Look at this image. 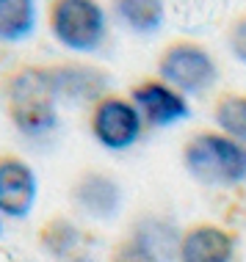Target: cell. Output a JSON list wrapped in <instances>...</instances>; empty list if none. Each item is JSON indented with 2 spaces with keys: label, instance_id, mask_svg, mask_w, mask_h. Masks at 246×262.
Instances as JSON below:
<instances>
[{
  "label": "cell",
  "instance_id": "obj_9",
  "mask_svg": "<svg viewBox=\"0 0 246 262\" xmlns=\"http://www.w3.org/2000/svg\"><path fill=\"white\" fill-rule=\"evenodd\" d=\"M69 196H72V204L83 212V215L97 218V221L114 218L119 212V207H122V188H119V182L114 177L97 171V168L83 171L78 180H75Z\"/></svg>",
  "mask_w": 246,
  "mask_h": 262
},
{
  "label": "cell",
  "instance_id": "obj_4",
  "mask_svg": "<svg viewBox=\"0 0 246 262\" xmlns=\"http://www.w3.org/2000/svg\"><path fill=\"white\" fill-rule=\"evenodd\" d=\"M158 77L180 94H205L219 80V63L205 45L194 39H174L158 55Z\"/></svg>",
  "mask_w": 246,
  "mask_h": 262
},
{
  "label": "cell",
  "instance_id": "obj_14",
  "mask_svg": "<svg viewBox=\"0 0 246 262\" xmlns=\"http://www.w3.org/2000/svg\"><path fill=\"white\" fill-rule=\"evenodd\" d=\"M39 243L45 246V251H50L53 257H69L80 243V229L69 218L55 215L39 229Z\"/></svg>",
  "mask_w": 246,
  "mask_h": 262
},
{
  "label": "cell",
  "instance_id": "obj_10",
  "mask_svg": "<svg viewBox=\"0 0 246 262\" xmlns=\"http://www.w3.org/2000/svg\"><path fill=\"white\" fill-rule=\"evenodd\" d=\"M180 262H233L235 240L216 224H194L180 235Z\"/></svg>",
  "mask_w": 246,
  "mask_h": 262
},
{
  "label": "cell",
  "instance_id": "obj_3",
  "mask_svg": "<svg viewBox=\"0 0 246 262\" xmlns=\"http://www.w3.org/2000/svg\"><path fill=\"white\" fill-rule=\"evenodd\" d=\"M47 28L64 50L89 55L108 36V14L100 0H50Z\"/></svg>",
  "mask_w": 246,
  "mask_h": 262
},
{
  "label": "cell",
  "instance_id": "obj_16",
  "mask_svg": "<svg viewBox=\"0 0 246 262\" xmlns=\"http://www.w3.org/2000/svg\"><path fill=\"white\" fill-rule=\"evenodd\" d=\"M227 47L233 53V58L246 67V14L233 19V25L227 31Z\"/></svg>",
  "mask_w": 246,
  "mask_h": 262
},
{
  "label": "cell",
  "instance_id": "obj_17",
  "mask_svg": "<svg viewBox=\"0 0 246 262\" xmlns=\"http://www.w3.org/2000/svg\"><path fill=\"white\" fill-rule=\"evenodd\" d=\"M0 235H3V221H0Z\"/></svg>",
  "mask_w": 246,
  "mask_h": 262
},
{
  "label": "cell",
  "instance_id": "obj_15",
  "mask_svg": "<svg viewBox=\"0 0 246 262\" xmlns=\"http://www.w3.org/2000/svg\"><path fill=\"white\" fill-rule=\"evenodd\" d=\"M108 262H160V257L147 237L130 235V237L119 240L114 249H111Z\"/></svg>",
  "mask_w": 246,
  "mask_h": 262
},
{
  "label": "cell",
  "instance_id": "obj_2",
  "mask_svg": "<svg viewBox=\"0 0 246 262\" xmlns=\"http://www.w3.org/2000/svg\"><path fill=\"white\" fill-rule=\"evenodd\" d=\"M182 166L205 185H238L246 180V144L219 130H199L182 146Z\"/></svg>",
  "mask_w": 246,
  "mask_h": 262
},
{
  "label": "cell",
  "instance_id": "obj_8",
  "mask_svg": "<svg viewBox=\"0 0 246 262\" xmlns=\"http://www.w3.org/2000/svg\"><path fill=\"white\" fill-rule=\"evenodd\" d=\"M50 77L55 94L61 102H91L94 105L100 97L108 94V75L102 69L91 67L80 61H64V63H50Z\"/></svg>",
  "mask_w": 246,
  "mask_h": 262
},
{
  "label": "cell",
  "instance_id": "obj_12",
  "mask_svg": "<svg viewBox=\"0 0 246 262\" xmlns=\"http://www.w3.org/2000/svg\"><path fill=\"white\" fill-rule=\"evenodd\" d=\"M36 31V0H0V41L19 45Z\"/></svg>",
  "mask_w": 246,
  "mask_h": 262
},
{
  "label": "cell",
  "instance_id": "obj_13",
  "mask_svg": "<svg viewBox=\"0 0 246 262\" xmlns=\"http://www.w3.org/2000/svg\"><path fill=\"white\" fill-rule=\"evenodd\" d=\"M213 124L224 136L246 144V94L224 91L213 102Z\"/></svg>",
  "mask_w": 246,
  "mask_h": 262
},
{
  "label": "cell",
  "instance_id": "obj_6",
  "mask_svg": "<svg viewBox=\"0 0 246 262\" xmlns=\"http://www.w3.org/2000/svg\"><path fill=\"white\" fill-rule=\"evenodd\" d=\"M130 100L141 113L144 127H174L191 116L188 97L180 94L174 86L163 83L160 77H144L141 83L130 89Z\"/></svg>",
  "mask_w": 246,
  "mask_h": 262
},
{
  "label": "cell",
  "instance_id": "obj_5",
  "mask_svg": "<svg viewBox=\"0 0 246 262\" xmlns=\"http://www.w3.org/2000/svg\"><path fill=\"white\" fill-rule=\"evenodd\" d=\"M89 130L94 141L108 152H125L141 138L144 119L130 97L105 94L89 111Z\"/></svg>",
  "mask_w": 246,
  "mask_h": 262
},
{
  "label": "cell",
  "instance_id": "obj_1",
  "mask_svg": "<svg viewBox=\"0 0 246 262\" xmlns=\"http://www.w3.org/2000/svg\"><path fill=\"white\" fill-rule=\"evenodd\" d=\"M3 108L14 130L28 138H45L58 127V94L47 67L25 63L3 77Z\"/></svg>",
  "mask_w": 246,
  "mask_h": 262
},
{
  "label": "cell",
  "instance_id": "obj_7",
  "mask_svg": "<svg viewBox=\"0 0 246 262\" xmlns=\"http://www.w3.org/2000/svg\"><path fill=\"white\" fill-rule=\"evenodd\" d=\"M39 199L33 166L14 152H0V215L28 218Z\"/></svg>",
  "mask_w": 246,
  "mask_h": 262
},
{
  "label": "cell",
  "instance_id": "obj_11",
  "mask_svg": "<svg viewBox=\"0 0 246 262\" xmlns=\"http://www.w3.org/2000/svg\"><path fill=\"white\" fill-rule=\"evenodd\" d=\"M111 11L136 36H152L166 23V0H111Z\"/></svg>",
  "mask_w": 246,
  "mask_h": 262
}]
</instances>
